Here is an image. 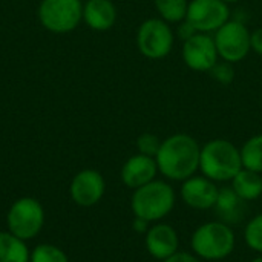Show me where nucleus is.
I'll return each mask as SVG.
<instances>
[{
    "instance_id": "1",
    "label": "nucleus",
    "mask_w": 262,
    "mask_h": 262,
    "mask_svg": "<svg viewBox=\"0 0 262 262\" xmlns=\"http://www.w3.org/2000/svg\"><path fill=\"white\" fill-rule=\"evenodd\" d=\"M201 146L189 134H173L161 141L155 157L158 172L170 181H186L200 170Z\"/></svg>"
},
{
    "instance_id": "2",
    "label": "nucleus",
    "mask_w": 262,
    "mask_h": 262,
    "mask_svg": "<svg viewBox=\"0 0 262 262\" xmlns=\"http://www.w3.org/2000/svg\"><path fill=\"white\" fill-rule=\"evenodd\" d=\"M243 169L241 152L229 140L215 138L201 147L200 170L215 183L232 181Z\"/></svg>"
},
{
    "instance_id": "3",
    "label": "nucleus",
    "mask_w": 262,
    "mask_h": 262,
    "mask_svg": "<svg viewBox=\"0 0 262 262\" xmlns=\"http://www.w3.org/2000/svg\"><path fill=\"white\" fill-rule=\"evenodd\" d=\"M175 206L173 187L161 180H154L135 189L130 207L135 216L155 223L167 216Z\"/></svg>"
},
{
    "instance_id": "4",
    "label": "nucleus",
    "mask_w": 262,
    "mask_h": 262,
    "mask_svg": "<svg viewBox=\"0 0 262 262\" xmlns=\"http://www.w3.org/2000/svg\"><path fill=\"white\" fill-rule=\"evenodd\" d=\"M235 232L223 221H210L200 226L192 235L193 253L206 261H220L227 258L235 249Z\"/></svg>"
},
{
    "instance_id": "5",
    "label": "nucleus",
    "mask_w": 262,
    "mask_h": 262,
    "mask_svg": "<svg viewBox=\"0 0 262 262\" xmlns=\"http://www.w3.org/2000/svg\"><path fill=\"white\" fill-rule=\"evenodd\" d=\"M175 45V31L160 17L144 20L137 31V48L149 60L167 57Z\"/></svg>"
},
{
    "instance_id": "6",
    "label": "nucleus",
    "mask_w": 262,
    "mask_h": 262,
    "mask_svg": "<svg viewBox=\"0 0 262 262\" xmlns=\"http://www.w3.org/2000/svg\"><path fill=\"white\" fill-rule=\"evenodd\" d=\"M250 29L239 20H229L213 35L220 60L232 64L243 61L252 51Z\"/></svg>"
},
{
    "instance_id": "7",
    "label": "nucleus",
    "mask_w": 262,
    "mask_h": 262,
    "mask_svg": "<svg viewBox=\"0 0 262 262\" xmlns=\"http://www.w3.org/2000/svg\"><path fill=\"white\" fill-rule=\"evenodd\" d=\"M6 224L12 235L26 241L37 236L45 224V210L41 204L34 198H20L17 200L8 215Z\"/></svg>"
},
{
    "instance_id": "8",
    "label": "nucleus",
    "mask_w": 262,
    "mask_h": 262,
    "mask_svg": "<svg viewBox=\"0 0 262 262\" xmlns=\"http://www.w3.org/2000/svg\"><path fill=\"white\" fill-rule=\"evenodd\" d=\"M41 25L57 34L75 29L83 18L81 0H41L38 8Z\"/></svg>"
},
{
    "instance_id": "9",
    "label": "nucleus",
    "mask_w": 262,
    "mask_h": 262,
    "mask_svg": "<svg viewBox=\"0 0 262 262\" xmlns=\"http://www.w3.org/2000/svg\"><path fill=\"white\" fill-rule=\"evenodd\" d=\"M186 20L204 34H215L230 20V8L223 0H190Z\"/></svg>"
},
{
    "instance_id": "10",
    "label": "nucleus",
    "mask_w": 262,
    "mask_h": 262,
    "mask_svg": "<svg viewBox=\"0 0 262 262\" xmlns=\"http://www.w3.org/2000/svg\"><path fill=\"white\" fill-rule=\"evenodd\" d=\"M181 58L184 64L195 72H209L220 61L213 35L196 32L190 38L184 40Z\"/></svg>"
},
{
    "instance_id": "11",
    "label": "nucleus",
    "mask_w": 262,
    "mask_h": 262,
    "mask_svg": "<svg viewBox=\"0 0 262 262\" xmlns=\"http://www.w3.org/2000/svg\"><path fill=\"white\" fill-rule=\"evenodd\" d=\"M220 189L215 181L209 180L204 175H193L183 181L181 186V198L183 201L196 210H209L213 209L218 200Z\"/></svg>"
},
{
    "instance_id": "12",
    "label": "nucleus",
    "mask_w": 262,
    "mask_h": 262,
    "mask_svg": "<svg viewBox=\"0 0 262 262\" xmlns=\"http://www.w3.org/2000/svg\"><path fill=\"white\" fill-rule=\"evenodd\" d=\"M106 183L100 172L86 169L78 172L71 183V196L81 207L95 206L104 195Z\"/></svg>"
},
{
    "instance_id": "13",
    "label": "nucleus",
    "mask_w": 262,
    "mask_h": 262,
    "mask_svg": "<svg viewBox=\"0 0 262 262\" xmlns=\"http://www.w3.org/2000/svg\"><path fill=\"white\" fill-rule=\"evenodd\" d=\"M180 238L177 230L169 224H155L146 233V249L150 256L158 261H166L178 252Z\"/></svg>"
},
{
    "instance_id": "14",
    "label": "nucleus",
    "mask_w": 262,
    "mask_h": 262,
    "mask_svg": "<svg viewBox=\"0 0 262 262\" xmlns=\"http://www.w3.org/2000/svg\"><path fill=\"white\" fill-rule=\"evenodd\" d=\"M158 173V166L155 158L137 154L130 157L121 167V181L129 189H138L155 180Z\"/></svg>"
},
{
    "instance_id": "15",
    "label": "nucleus",
    "mask_w": 262,
    "mask_h": 262,
    "mask_svg": "<svg viewBox=\"0 0 262 262\" xmlns=\"http://www.w3.org/2000/svg\"><path fill=\"white\" fill-rule=\"evenodd\" d=\"M86 25L95 31H107L115 25L117 8L111 0H88L83 6Z\"/></svg>"
},
{
    "instance_id": "16",
    "label": "nucleus",
    "mask_w": 262,
    "mask_h": 262,
    "mask_svg": "<svg viewBox=\"0 0 262 262\" xmlns=\"http://www.w3.org/2000/svg\"><path fill=\"white\" fill-rule=\"evenodd\" d=\"M215 212L220 221L226 224H236L241 223L246 216L247 206L246 201L241 200L232 187H223L218 192V200L215 204Z\"/></svg>"
},
{
    "instance_id": "17",
    "label": "nucleus",
    "mask_w": 262,
    "mask_h": 262,
    "mask_svg": "<svg viewBox=\"0 0 262 262\" xmlns=\"http://www.w3.org/2000/svg\"><path fill=\"white\" fill-rule=\"evenodd\" d=\"M230 187L246 203L255 201L262 195V175L258 172L241 169L232 180Z\"/></svg>"
},
{
    "instance_id": "18",
    "label": "nucleus",
    "mask_w": 262,
    "mask_h": 262,
    "mask_svg": "<svg viewBox=\"0 0 262 262\" xmlns=\"http://www.w3.org/2000/svg\"><path fill=\"white\" fill-rule=\"evenodd\" d=\"M29 256L23 239L11 232H0V262H29Z\"/></svg>"
},
{
    "instance_id": "19",
    "label": "nucleus",
    "mask_w": 262,
    "mask_h": 262,
    "mask_svg": "<svg viewBox=\"0 0 262 262\" xmlns=\"http://www.w3.org/2000/svg\"><path fill=\"white\" fill-rule=\"evenodd\" d=\"M239 152H241L243 169L262 173V134L250 137L243 144Z\"/></svg>"
},
{
    "instance_id": "20",
    "label": "nucleus",
    "mask_w": 262,
    "mask_h": 262,
    "mask_svg": "<svg viewBox=\"0 0 262 262\" xmlns=\"http://www.w3.org/2000/svg\"><path fill=\"white\" fill-rule=\"evenodd\" d=\"M158 17L170 25H178L186 20L189 0H154Z\"/></svg>"
},
{
    "instance_id": "21",
    "label": "nucleus",
    "mask_w": 262,
    "mask_h": 262,
    "mask_svg": "<svg viewBox=\"0 0 262 262\" xmlns=\"http://www.w3.org/2000/svg\"><path fill=\"white\" fill-rule=\"evenodd\" d=\"M31 262H69L63 250L51 244L37 246L29 256Z\"/></svg>"
},
{
    "instance_id": "22",
    "label": "nucleus",
    "mask_w": 262,
    "mask_h": 262,
    "mask_svg": "<svg viewBox=\"0 0 262 262\" xmlns=\"http://www.w3.org/2000/svg\"><path fill=\"white\" fill-rule=\"evenodd\" d=\"M244 239L252 250L262 253V213L253 216L250 223L246 226Z\"/></svg>"
},
{
    "instance_id": "23",
    "label": "nucleus",
    "mask_w": 262,
    "mask_h": 262,
    "mask_svg": "<svg viewBox=\"0 0 262 262\" xmlns=\"http://www.w3.org/2000/svg\"><path fill=\"white\" fill-rule=\"evenodd\" d=\"M161 141L155 134H150V132H146V134H141L138 138H137V149H138V154H143V155H147V157H152L155 158L158 150H160V146H161Z\"/></svg>"
},
{
    "instance_id": "24",
    "label": "nucleus",
    "mask_w": 262,
    "mask_h": 262,
    "mask_svg": "<svg viewBox=\"0 0 262 262\" xmlns=\"http://www.w3.org/2000/svg\"><path fill=\"white\" fill-rule=\"evenodd\" d=\"M210 77L215 78L218 83L227 86L233 81L235 78V69H233V64L229 63V61H224V60H220L210 71H209Z\"/></svg>"
},
{
    "instance_id": "25",
    "label": "nucleus",
    "mask_w": 262,
    "mask_h": 262,
    "mask_svg": "<svg viewBox=\"0 0 262 262\" xmlns=\"http://www.w3.org/2000/svg\"><path fill=\"white\" fill-rule=\"evenodd\" d=\"M198 31L187 21V20H184V21H181V23H178V28H177V35L184 41V40H187V38H190L192 35H195Z\"/></svg>"
},
{
    "instance_id": "26",
    "label": "nucleus",
    "mask_w": 262,
    "mask_h": 262,
    "mask_svg": "<svg viewBox=\"0 0 262 262\" xmlns=\"http://www.w3.org/2000/svg\"><path fill=\"white\" fill-rule=\"evenodd\" d=\"M250 46H252V51L255 54L262 57V28L252 31V34H250Z\"/></svg>"
},
{
    "instance_id": "27",
    "label": "nucleus",
    "mask_w": 262,
    "mask_h": 262,
    "mask_svg": "<svg viewBox=\"0 0 262 262\" xmlns=\"http://www.w3.org/2000/svg\"><path fill=\"white\" fill-rule=\"evenodd\" d=\"M163 262H201L196 255L187 253V252H177L175 255H172L170 258H167Z\"/></svg>"
},
{
    "instance_id": "28",
    "label": "nucleus",
    "mask_w": 262,
    "mask_h": 262,
    "mask_svg": "<svg viewBox=\"0 0 262 262\" xmlns=\"http://www.w3.org/2000/svg\"><path fill=\"white\" fill-rule=\"evenodd\" d=\"M149 224H150L149 221L135 216V220H134V230H135L137 233H147V230L150 229Z\"/></svg>"
},
{
    "instance_id": "29",
    "label": "nucleus",
    "mask_w": 262,
    "mask_h": 262,
    "mask_svg": "<svg viewBox=\"0 0 262 262\" xmlns=\"http://www.w3.org/2000/svg\"><path fill=\"white\" fill-rule=\"evenodd\" d=\"M224 3H227V5H232V3H238L239 0H223Z\"/></svg>"
},
{
    "instance_id": "30",
    "label": "nucleus",
    "mask_w": 262,
    "mask_h": 262,
    "mask_svg": "<svg viewBox=\"0 0 262 262\" xmlns=\"http://www.w3.org/2000/svg\"><path fill=\"white\" fill-rule=\"evenodd\" d=\"M252 262H262V256H259V258H256V259H253Z\"/></svg>"
}]
</instances>
